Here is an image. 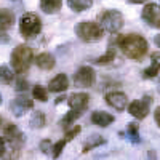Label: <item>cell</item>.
Masks as SVG:
<instances>
[{"mask_svg": "<svg viewBox=\"0 0 160 160\" xmlns=\"http://www.w3.org/2000/svg\"><path fill=\"white\" fill-rule=\"evenodd\" d=\"M142 19L148 22L151 28L160 29V5L155 3H148L142 8Z\"/></svg>", "mask_w": 160, "mask_h": 160, "instance_id": "obj_7", "label": "cell"}, {"mask_svg": "<svg viewBox=\"0 0 160 160\" xmlns=\"http://www.w3.org/2000/svg\"><path fill=\"white\" fill-rule=\"evenodd\" d=\"M32 95H34V98H35V99L42 101V102L48 101V93H47V90H45L43 87H40V85L34 87V90H32Z\"/></svg>", "mask_w": 160, "mask_h": 160, "instance_id": "obj_25", "label": "cell"}, {"mask_svg": "<svg viewBox=\"0 0 160 160\" xmlns=\"http://www.w3.org/2000/svg\"><path fill=\"white\" fill-rule=\"evenodd\" d=\"M117 45L130 59H141L148 53V40L138 34H130L117 38Z\"/></svg>", "mask_w": 160, "mask_h": 160, "instance_id": "obj_1", "label": "cell"}, {"mask_svg": "<svg viewBox=\"0 0 160 160\" xmlns=\"http://www.w3.org/2000/svg\"><path fill=\"white\" fill-rule=\"evenodd\" d=\"M127 135H128V139H130L131 142L138 144V142L141 141V139H139V128H138V123H135V122L128 123V127H127Z\"/></svg>", "mask_w": 160, "mask_h": 160, "instance_id": "obj_21", "label": "cell"}, {"mask_svg": "<svg viewBox=\"0 0 160 160\" xmlns=\"http://www.w3.org/2000/svg\"><path fill=\"white\" fill-rule=\"evenodd\" d=\"M104 142H106V139H104L102 136H99V135H91V136H88V139L85 141L82 152H90L91 149L98 148V146H102Z\"/></svg>", "mask_w": 160, "mask_h": 160, "instance_id": "obj_19", "label": "cell"}, {"mask_svg": "<svg viewBox=\"0 0 160 160\" xmlns=\"http://www.w3.org/2000/svg\"><path fill=\"white\" fill-rule=\"evenodd\" d=\"M98 21H99V28L102 31L111 32V34H115L123 28V16H122V13L117 11V10L102 11L98 16Z\"/></svg>", "mask_w": 160, "mask_h": 160, "instance_id": "obj_3", "label": "cell"}, {"mask_svg": "<svg viewBox=\"0 0 160 160\" xmlns=\"http://www.w3.org/2000/svg\"><path fill=\"white\" fill-rule=\"evenodd\" d=\"M42 31V21L35 15V13H24L19 19V32L22 37L31 38L40 34Z\"/></svg>", "mask_w": 160, "mask_h": 160, "instance_id": "obj_5", "label": "cell"}, {"mask_svg": "<svg viewBox=\"0 0 160 160\" xmlns=\"http://www.w3.org/2000/svg\"><path fill=\"white\" fill-rule=\"evenodd\" d=\"M158 88H160V82H158Z\"/></svg>", "mask_w": 160, "mask_h": 160, "instance_id": "obj_35", "label": "cell"}, {"mask_svg": "<svg viewBox=\"0 0 160 160\" xmlns=\"http://www.w3.org/2000/svg\"><path fill=\"white\" fill-rule=\"evenodd\" d=\"M16 91H26L28 90V82H26L24 78H19V80H16Z\"/></svg>", "mask_w": 160, "mask_h": 160, "instance_id": "obj_28", "label": "cell"}, {"mask_svg": "<svg viewBox=\"0 0 160 160\" xmlns=\"http://www.w3.org/2000/svg\"><path fill=\"white\" fill-rule=\"evenodd\" d=\"M78 133H80V127H78V125H77V127H74L72 130H69L68 133H66V136H64L61 141H58L56 144H53L51 155L55 157V158H56V157H59V155H61V152H62V149H64V146L68 144L69 141H72V139L78 135Z\"/></svg>", "mask_w": 160, "mask_h": 160, "instance_id": "obj_12", "label": "cell"}, {"mask_svg": "<svg viewBox=\"0 0 160 160\" xmlns=\"http://www.w3.org/2000/svg\"><path fill=\"white\" fill-rule=\"evenodd\" d=\"M96 80V75H95V71H93L90 66H82L74 75V83L77 87H83V88H88L95 83Z\"/></svg>", "mask_w": 160, "mask_h": 160, "instance_id": "obj_6", "label": "cell"}, {"mask_svg": "<svg viewBox=\"0 0 160 160\" xmlns=\"http://www.w3.org/2000/svg\"><path fill=\"white\" fill-rule=\"evenodd\" d=\"M35 62L40 69H43V71H50L55 68V58H53L50 53H40V55L35 58Z\"/></svg>", "mask_w": 160, "mask_h": 160, "instance_id": "obj_17", "label": "cell"}, {"mask_svg": "<svg viewBox=\"0 0 160 160\" xmlns=\"http://www.w3.org/2000/svg\"><path fill=\"white\" fill-rule=\"evenodd\" d=\"M91 122L98 127H109L114 122V115H111L108 112H102V111H96L91 114Z\"/></svg>", "mask_w": 160, "mask_h": 160, "instance_id": "obj_15", "label": "cell"}, {"mask_svg": "<svg viewBox=\"0 0 160 160\" xmlns=\"http://www.w3.org/2000/svg\"><path fill=\"white\" fill-rule=\"evenodd\" d=\"M32 106H34V101L28 96H18L11 101L10 104V109L13 112V115L15 117H22L28 111L32 109Z\"/></svg>", "mask_w": 160, "mask_h": 160, "instance_id": "obj_8", "label": "cell"}, {"mask_svg": "<svg viewBox=\"0 0 160 160\" xmlns=\"http://www.w3.org/2000/svg\"><path fill=\"white\" fill-rule=\"evenodd\" d=\"M5 151H7V141L5 138H0V157H3Z\"/></svg>", "mask_w": 160, "mask_h": 160, "instance_id": "obj_29", "label": "cell"}, {"mask_svg": "<svg viewBox=\"0 0 160 160\" xmlns=\"http://www.w3.org/2000/svg\"><path fill=\"white\" fill-rule=\"evenodd\" d=\"M15 24V13L8 8H0V32L8 31Z\"/></svg>", "mask_w": 160, "mask_h": 160, "instance_id": "obj_14", "label": "cell"}, {"mask_svg": "<svg viewBox=\"0 0 160 160\" xmlns=\"http://www.w3.org/2000/svg\"><path fill=\"white\" fill-rule=\"evenodd\" d=\"M40 149H42L45 154H50V151H53V146H51V142L48 139H45V141L40 142Z\"/></svg>", "mask_w": 160, "mask_h": 160, "instance_id": "obj_27", "label": "cell"}, {"mask_svg": "<svg viewBox=\"0 0 160 160\" xmlns=\"http://www.w3.org/2000/svg\"><path fill=\"white\" fill-rule=\"evenodd\" d=\"M149 104H151V98L149 96H146L142 99H136V101H133L130 102L128 106V112L135 117V118H144L146 115H148L149 112Z\"/></svg>", "mask_w": 160, "mask_h": 160, "instance_id": "obj_9", "label": "cell"}, {"mask_svg": "<svg viewBox=\"0 0 160 160\" xmlns=\"http://www.w3.org/2000/svg\"><path fill=\"white\" fill-rule=\"evenodd\" d=\"M0 82L3 85H10L13 82V72L8 66H0Z\"/></svg>", "mask_w": 160, "mask_h": 160, "instance_id": "obj_23", "label": "cell"}, {"mask_svg": "<svg viewBox=\"0 0 160 160\" xmlns=\"http://www.w3.org/2000/svg\"><path fill=\"white\" fill-rule=\"evenodd\" d=\"M127 2H130V3H142V2H146V0H127Z\"/></svg>", "mask_w": 160, "mask_h": 160, "instance_id": "obj_33", "label": "cell"}, {"mask_svg": "<svg viewBox=\"0 0 160 160\" xmlns=\"http://www.w3.org/2000/svg\"><path fill=\"white\" fill-rule=\"evenodd\" d=\"M82 115V112H78V111H71V112H68L64 117H62V120H61V125L64 127V128H68L69 125H72L74 122H75V118L77 117H80Z\"/></svg>", "mask_w": 160, "mask_h": 160, "instance_id": "obj_24", "label": "cell"}, {"mask_svg": "<svg viewBox=\"0 0 160 160\" xmlns=\"http://www.w3.org/2000/svg\"><path fill=\"white\" fill-rule=\"evenodd\" d=\"M32 50L28 45H18L11 53V66L15 72L18 74H24L26 71L29 69V66L32 62Z\"/></svg>", "mask_w": 160, "mask_h": 160, "instance_id": "obj_2", "label": "cell"}, {"mask_svg": "<svg viewBox=\"0 0 160 160\" xmlns=\"http://www.w3.org/2000/svg\"><path fill=\"white\" fill-rule=\"evenodd\" d=\"M88 99L90 96L87 93H72V95L68 98V104L72 111H78V112H83L88 106Z\"/></svg>", "mask_w": 160, "mask_h": 160, "instance_id": "obj_10", "label": "cell"}, {"mask_svg": "<svg viewBox=\"0 0 160 160\" xmlns=\"http://www.w3.org/2000/svg\"><path fill=\"white\" fill-rule=\"evenodd\" d=\"M114 59H115V50L111 47V48H109V51L106 53V55L99 56L95 62H96V64H109V62H111V61H114Z\"/></svg>", "mask_w": 160, "mask_h": 160, "instance_id": "obj_26", "label": "cell"}, {"mask_svg": "<svg viewBox=\"0 0 160 160\" xmlns=\"http://www.w3.org/2000/svg\"><path fill=\"white\" fill-rule=\"evenodd\" d=\"M154 42H155V45L160 48V35H155V37H154Z\"/></svg>", "mask_w": 160, "mask_h": 160, "instance_id": "obj_32", "label": "cell"}, {"mask_svg": "<svg viewBox=\"0 0 160 160\" xmlns=\"http://www.w3.org/2000/svg\"><path fill=\"white\" fill-rule=\"evenodd\" d=\"M75 34L83 40V42H98L102 38L104 31L99 28V24L91 21H82L75 26Z\"/></svg>", "mask_w": 160, "mask_h": 160, "instance_id": "obj_4", "label": "cell"}, {"mask_svg": "<svg viewBox=\"0 0 160 160\" xmlns=\"http://www.w3.org/2000/svg\"><path fill=\"white\" fill-rule=\"evenodd\" d=\"M0 102H2V96H0Z\"/></svg>", "mask_w": 160, "mask_h": 160, "instance_id": "obj_34", "label": "cell"}, {"mask_svg": "<svg viewBox=\"0 0 160 160\" xmlns=\"http://www.w3.org/2000/svg\"><path fill=\"white\" fill-rule=\"evenodd\" d=\"M106 101H108V104L111 106V108L117 109V111H123L127 108V95L122 91H111L106 95Z\"/></svg>", "mask_w": 160, "mask_h": 160, "instance_id": "obj_11", "label": "cell"}, {"mask_svg": "<svg viewBox=\"0 0 160 160\" xmlns=\"http://www.w3.org/2000/svg\"><path fill=\"white\" fill-rule=\"evenodd\" d=\"M158 72H160V53L157 51V53H152V56H151V66L142 72V75L146 78H152Z\"/></svg>", "mask_w": 160, "mask_h": 160, "instance_id": "obj_16", "label": "cell"}, {"mask_svg": "<svg viewBox=\"0 0 160 160\" xmlns=\"http://www.w3.org/2000/svg\"><path fill=\"white\" fill-rule=\"evenodd\" d=\"M62 7V0H40V8L48 15L58 13Z\"/></svg>", "mask_w": 160, "mask_h": 160, "instance_id": "obj_18", "label": "cell"}, {"mask_svg": "<svg viewBox=\"0 0 160 160\" xmlns=\"http://www.w3.org/2000/svg\"><path fill=\"white\" fill-rule=\"evenodd\" d=\"M29 125H31V128H42L45 125V115H43V112H40V111L34 112L32 117H31Z\"/></svg>", "mask_w": 160, "mask_h": 160, "instance_id": "obj_22", "label": "cell"}, {"mask_svg": "<svg viewBox=\"0 0 160 160\" xmlns=\"http://www.w3.org/2000/svg\"><path fill=\"white\" fill-rule=\"evenodd\" d=\"M68 87H69V80H68V77H66V74H58L53 80H50V83H48V88L53 93L66 91Z\"/></svg>", "mask_w": 160, "mask_h": 160, "instance_id": "obj_13", "label": "cell"}, {"mask_svg": "<svg viewBox=\"0 0 160 160\" xmlns=\"http://www.w3.org/2000/svg\"><path fill=\"white\" fill-rule=\"evenodd\" d=\"M146 160H157L155 152H154V151H149V152H148V158H146Z\"/></svg>", "mask_w": 160, "mask_h": 160, "instance_id": "obj_31", "label": "cell"}, {"mask_svg": "<svg viewBox=\"0 0 160 160\" xmlns=\"http://www.w3.org/2000/svg\"><path fill=\"white\" fill-rule=\"evenodd\" d=\"M68 5H69L71 10L80 13V11H85V10L91 8L93 2L91 0H68Z\"/></svg>", "mask_w": 160, "mask_h": 160, "instance_id": "obj_20", "label": "cell"}, {"mask_svg": "<svg viewBox=\"0 0 160 160\" xmlns=\"http://www.w3.org/2000/svg\"><path fill=\"white\" fill-rule=\"evenodd\" d=\"M154 115H155V122H157V125L160 127V108H155V112H154Z\"/></svg>", "mask_w": 160, "mask_h": 160, "instance_id": "obj_30", "label": "cell"}]
</instances>
